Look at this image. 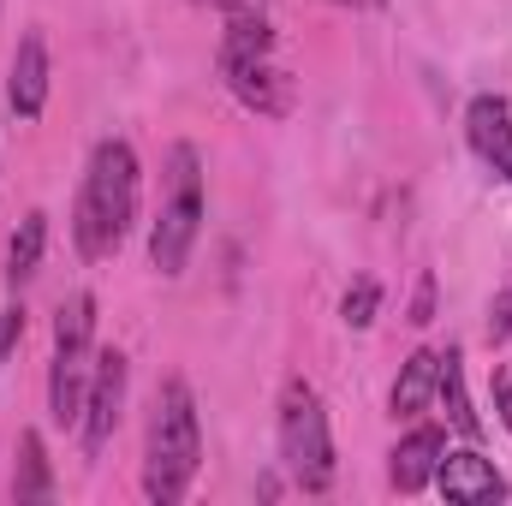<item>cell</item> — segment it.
I'll return each mask as SVG.
<instances>
[{
	"instance_id": "18",
	"label": "cell",
	"mask_w": 512,
	"mask_h": 506,
	"mask_svg": "<svg viewBox=\"0 0 512 506\" xmlns=\"http://www.w3.org/2000/svg\"><path fill=\"white\" fill-rule=\"evenodd\" d=\"M512 340V292H495L489 304V346H507Z\"/></svg>"
},
{
	"instance_id": "19",
	"label": "cell",
	"mask_w": 512,
	"mask_h": 506,
	"mask_svg": "<svg viewBox=\"0 0 512 506\" xmlns=\"http://www.w3.org/2000/svg\"><path fill=\"white\" fill-rule=\"evenodd\" d=\"M24 340V304H6L0 310V364H6V352Z\"/></svg>"
},
{
	"instance_id": "4",
	"label": "cell",
	"mask_w": 512,
	"mask_h": 506,
	"mask_svg": "<svg viewBox=\"0 0 512 506\" xmlns=\"http://www.w3.org/2000/svg\"><path fill=\"white\" fill-rule=\"evenodd\" d=\"M203 233V155L197 143H173L167 149V173H161V209L149 227V262L155 274H185L191 251Z\"/></svg>"
},
{
	"instance_id": "14",
	"label": "cell",
	"mask_w": 512,
	"mask_h": 506,
	"mask_svg": "<svg viewBox=\"0 0 512 506\" xmlns=\"http://www.w3.org/2000/svg\"><path fill=\"white\" fill-rule=\"evenodd\" d=\"M12 501L18 506H42L54 501V477H48V447L36 429L18 435V477H12Z\"/></svg>"
},
{
	"instance_id": "10",
	"label": "cell",
	"mask_w": 512,
	"mask_h": 506,
	"mask_svg": "<svg viewBox=\"0 0 512 506\" xmlns=\"http://www.w3.org/2000/svg\"><path fill=\"white\" fill-rule=\"evenodd\" d=\"M465 137H471V149L512 185V108H507V96H477L465 108Z\"/></svg>"
},
{
	"instance_id": "20",
	"label": "cell",
	"mask_w": 512,
	"mask_h": 506,
	"mask_svg": "<svg viewBox=\"0 0 512 506\" xmlns=\"http://www.w3.org/2000/svg\"><path fill=\"white\" fill-rule=\"evenodd\" d=\"M489 393H495V417H501V429L512 435V376H507V370H495V376H489Z\"/></svg>"
},
{
	"instance_id": "8",
	"label": "cell",
	"mask_w": 512,
	"mask_h": 506,
	"mask_svg": "<svg viewBox=\"0 0 512 506\" xmlns=\"http://www.w3.org/2000/svg\"><path fill=\"white\" fill-rule=\"evenodd\" d=\"M6 102L18 120H36L48 108V36L24 30L12 48V72H6Z\"/></svg>"
},
{
	"instance_id": "5",
	"label": "cell",
	"mask_w": 512,
	"mask_h": 506,
	"mask_svg": "<svg viewBox=\"0 0 512 506\" xmlns=\"http://www.w3.org/2000/svg\"><path fill=\"white\" fill-rule=\"evenodd\" d=\"M90 376H96V298L90 292H72L60 304L54 364H48V417L60 429H78L84 399H90Z\"/></svg>"
},
{
	"instance_id": "7",
	"label": "cell",
	"mask_w": 512,
	"mask_h": 506,
	"mask_svg": "<svg viewBox=\"0 0 512 506\" xmlns=\"http://www.w3.org/2000/svg\"><path fill=\"white\" fill-rule=\"evenodd\" d=\"M120 411H126V352H96V376H90V399H84V417H78V435H84V453L96 459L114 429H120Z\"/></svg>"
},
{
	"instance_id": "11",
	"label": "cell",
	"mask_w": 512,
	"mask_h": 506,
	"mask_svg": "<svg viewBox=\"0 0 512 506\" xmlns=\"http://www.w3.org/2000/svg\"><path fill=\"white\" fill-rule=\"evenodd\" d=\"M441 453H447V435L435 429V423H423V429H411L387 459V483L399 489V495H417V489H429L435 483V471H441Z\"/></svg>"
},
{
	"instance_id": "15",
	"label": "cell",
	"mask_w": 512,
	"mask_h": 506,
	"mask_svg": "<svg viewBox=\"0 0 512 506\" xmlns=\"http://www.w3.org/2000/svg\"><path fill=\"white\" fill-rule=\"evenodd\" d=\"M42 251H48V215H42V209H30V215L18 221L12 245H6V286H12V292L42 268Z\"/></svg>"
},
{
	"instance_id": "3",
	"label": "cell",
	"mask_w": 512,
	"mask_h": 506,
	"mask_svg": "<svg viewBox=\"0 0 512 506\" xmlns=\"http://www.w3.org/2000/svg\"><path fill=\"white\" fill-rule=\"evenodd\" d=\"M221 84L239 96V108H251L256 120H286L298 102L292 72L274 60V24L256 6H233L227 30H221Z\"/></svg>"
},
{
	"instance_id": "13",
	"label": "cell",
	"mask_w": 512,
	"mask_h": 506,
	"mask_svg": "<svg viewBox=\"0 0 512 506\" xmlns=\"http://www.w3.org/2000/svg\"><path fill=\"white\" fill-rule=\"evenodd\" d=\"M435 399L447 405V423H453L459 435H471V441L483 435V417L471 411V393H465V352H459V346H447V352H441V381H435Z\"/></svg>"
},
{
	"instance_id": "21",
	"label": "cell",
	"mask_w": 512,
	"mask_h": 506,
	"mask_svg": "<svg viewBox=\"0 0 512 506\" xmlns=\"http://www.w3.org/2000/svg\"><path fill=\"white\" fill-rule=\"evenodd\" d=\"M334 6H364L370 12V6H387V0H334Z\"/></svg>"
},
{
	"instance_id": "6",
	"label": "cell",
	"mask_w": 512,
	"mask_h": 506,
	"mask_svg": "<svg viewBox=\"0 0 512 506\" xmlns=\"http://www.w3.org/2000/svg\"><path fill=\"white\" fill-rule=\"evenodd\" d=\"M280 459H286V471L304 495L334 489V429H328L322 393L304 376H292L280 387Z\"/></svg>"
},
{
	"instance_id": "12",
	"label": "cell",
	"mask_w": 512,
	"mask_h": 506,
	"mask_svg": "<svg viewBox=\"0 0 512 506\" xmlns=\"http://www.w3.org/2000/svg\"><path fill=\"white\" fill-rule=\"evenodd\" d=\"M435 381H441V352H411V358L399 364V381H393V393H387L393 417H417V411L435 399Z\"/></svg>"
},
{
	"instance_id": "17",
	"label": "cell",
	"mask_w": 512,
	"mask_h": 506,
	"mask_svg": "<svg viewBox=\"0 0 512 506\" xmlns=\"http://www.w3.org/2000/svg\"><path fill=\"white\" fill-rule=\"evenodd\" d=\"M405 322H411V328H429V322H435V274H429V268L417 274V292H411V316H405Z\"/></svg>"
},
{
	"instance_id": "9",
	"label": "cell",
	"mask_w": 512,
	"mask_h": 506,
	"mask_svg": "<svg viewBox=\"0 0 512 506\" xmlns=\"http://www.w3.org/2000/svg\"><path fill=\"white\" fill-rule=\"evenodd\" d=\"M435 483H441V495L453 506H495L507 501V477L483 459V453H441V471H435Z\"/></svg>"
},
{
	"instance_id": "16",
	"label": "cell",
	"mask_w": 512,
	"mask_h": 506,
	"mask_svg": "<svg viewBox=\"0 0 512 506\" xmlns=\"http://www.w3.org/2000/svg\"><path fill=\"white\" fill-rule=\"evenodd\" d=\"M376 310H382V286L364 274V280H352L346 286V298H340V316H346V328H370L376 322Z\"/></svg>"
},
{
	"instance_id": "1",
	"label": "cell",
	"mask_w": 512,
	"mask_h": 506,
	"mask_svg": "<svg viewBox=\"0 0 512 506\" xmlns=\"http://www.w3.org/2000/svg\"><path fill=\"white\" fill-rule=\"evenodd\" d=\"M137 197H143L137 149L126 137H102L90 149V167H84V185L72 203V239H78L84 262H108L126 245L131 221H137Z\"/></svg>"
},
{
	"instance_id": "2",
	"label": "cell",
	"mask_w": 512,
	"mask_h": 506,
	"mask_svg": "<svg viewBox=\"0 0 512 506\" xmlns=\"http://www.w3.org/2000/svg\"><path fill=\"white\" fill-rule=\"evenodd\" d=\"M203 465V423H197V399L179 376L155 387L149 405V441H143V495L155 506H179L197 483Z\"/></svg>"
}]
</instances>
